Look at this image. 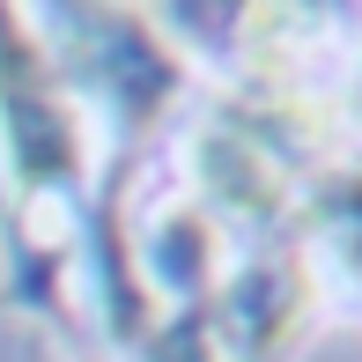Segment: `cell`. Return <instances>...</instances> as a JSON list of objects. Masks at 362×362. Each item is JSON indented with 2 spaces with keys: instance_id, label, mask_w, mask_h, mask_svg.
<instances>
[{
  "instance_id": "6da1fadb",
  "label": "cell",
  "mask_w": 362,
  "mask_h": 362,
  "mask_svg": "<svg viewBox=\"0 0 362 362\" xmlns=\"http://www.w3.org/2000/svg\"><path fill=\"white\" fill-rule=\"evenodd\" d=\"M0 134L30 192H59L81 177V111L67 104L45 45H30L15 15H0Z\"/></svg>"
},
{
  "instance_id": "7a4b0ae2",
  "label": "cell",
  "mask_w": 362,
  "mask_h": 362,
  "mask_svg": "<svg viewBox=\"0 0 362 362\" xmlns=\"http://www.w3.org/2000/svg\"><path fill=\"white\" fill-rule=\"evenodd\" d=\"M200 177L215 192V207H229V215H281L288 185H296V156L267 119L229 111L200 134Z\"/></svg>"
},
{
  "instance_id": "3957f363",
  "label": "cell",
  "mask_w": 362,
  "mask_h": 362,
  "mask_svg": "<svg viewBox=\"0 0 362 362\" xmlns=\"http://www.w3.org/2000/svg\"><path fill=\"white\" fill-rule=\"evenodd\" d=\"M303 303H310L303 267H296V259H267V267H252L237 281V296H229V333H237L252 355H274L296 333Z\"/></svg>"
},
{
  "instance_id": "277c9868",
  "label": "cell",
  "mask_w": 362,
  "mask_h": 362,
  "mask_svg": "<svg viewBox=\"0 0 362 362\" xmlns=\"http://www.w3.org/2000/svg\"><path fill=\"white\" fill-rule=\"evenodd\" d=\"M318 237L362 281V156L340 163V170H325V185H318Z\"/></svg>"
},
{
  "instance_id": "5b68a950",
  "label": "cell",
  "mask_w": 362,
  "mask_h": 362,
  "mask_svg": "<svg viewBox=\"0 0 362 362\" xmlns=\"http://www.w3.org/2000/svg\"><path fill=\"white\" fill-rule=\"evenodd\" d=\"M148 362H222V340H215L207 318H185V325H170V333L148 348Z\"/></svg>"
}]
</instances>
